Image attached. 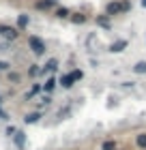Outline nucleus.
<instances>
[{
  "mask_svg": "<svg viewBox=\"0 0 146 150\" xmlns=\"http://www.w3.org/2000/svg\"><path fill=\"white\" fill-rule=\"evenodd\" d=\"M15 131H17L15 127H9V129H6V135H9V137H13V135H15Z\"/></svg>",
  "mask_w": 146,
  "mask_h": 150,
  "instance_id": "6ab92c4d",
  "label": "nucleus"
},
{
  "mask_svg": "<svg viewBox=\"0 0 146 150\" xmlns=\"http://www.w3.org/2000/svg\"><path fill=\"white\" fill-rule=\"evenodd\" d=\"M125 47H127V41H125V39H120V41H116V43H112V45H110V52L118 54V52H122Z\"/></svg>",
  "mask_w": 146,
  "mask_h": 150,
  "instance_id": "20e7f679",
  "label": "nucleus"
},
{
  "mask_svg": "<svg viewBox=\"0 0 146 150\" xmlns=\"http://www.w3.org/2000/svg\"><path fill=\"white\" fill-rule=\"evenodd\" d=\"M9 67H11L9 62H2V60H0V71H6V69H9Z\"/></svg>",
  "mask_w": 146,
  "mask_h": 150,
  "instance_id": "412c9836",
  "label": "nucleus"
},
{
  "mask_svg": "<svg viewBox=\"0 0 146 150\" xmlns=\"http://www.w3.org/2000/svg\"><path fill=\"white\" fill-rule=\"evenodd\" d=\"M39 118H41V114H39V112H34V114H28V116H26L24 122H26V125H34V122H37Z\"/></svg>",
  "mask_w": 146,
  "mask_h": 150,
  "instance_id": "0eeeda50",
  "label": "nucleus"
},
{
  "mask_svg": "<svg viewBox=\"0 0 146 150\" xmlns=\"http://www.w3.org/2000/svg\"><path fill=\"white\" fill-rule=\"evenodd\" d=\"M73 77H71V73H69V75H62V77H60V84H62V88H71L73 86Z\"/></svg>",
  "mask_w": 146,
  "mask_h": 150,
  "instance_id": "423d86ee",
  "label": "nucleus"
},
{
  "mask_svg": "<svg viewBox=\"0 0 146 150\" xmlns=\"http://www.w3.org/2000/svg\"><path fill=\"white\" fill-rule=\"evenodd\" d=\"M54 88H56V79H54V77H50V79H47L45 84H43V90H45V92H52Z\"/></svg>",
  "mask_w": 146,
  "mask_h": 150,
  "instance_id": "6e6552de",
  "label": "nucleus"
},
{
  "mask_svg": "<svg viewBox=\"0 0 146 150\" xmlns=\"http://www.w3.org/2000/svg\"><path fill=\"white\" fill-rule=\"evenodd\" d=\"M97 22H99V24L103 26V28H108V26H110V22H108V17H99V19H97Z\"/></svg>",
  "mask_w": 146,
  "mask_h": 150,
  "instance_id": "a211bd4d",
  "label": "nucleus"
},
{
  "mask_svg": "<svg viewBox=\"0 0 146 150\" xmlns=\"http://www.w3.org/2000/svg\"><path fill=\"white\" fill-rule=\"evenodd\" d=\"M56 67H58V60L52 58V60H47V62H45V67L41 69V73H45V71H56Z\"/></svg>",
  "mask_w": 146,
  "mask_h": 150,
  "instance_id": "39448f33",
  "label": "nucleus"
},
{
  "mask_svg": "<svg viewBox=\"0 0 146 150\" xmlns=\"http://www.w3.org/2000/svg\"><path fill=\"white\" fill-rule=\"evenodd\" d=\"M13 142H15V146L22 150V148H24V144H26V135H24L22 131H15V135H13Z\"/></svg>",
  "mask_w": 146,
  "mask_h": 150,
  "instance_id": "7ed1b4c3",
  "label": "nucleus"
},
{
  "mask_svg": "<svg viewBox=\"0 0 146 150\" xmlns=\"http://www.w3.org/2000/svg\"><path fill=\"white\" fill-rule=\"evenodd\" d=\"M39 73H41V69H39V67H37V64H34V67H32V69H30V75H39Z\"/></svg>",
  "mask_w": 146,
  "mask_h": 150,
  "instance_id": "aec40b11",
  "label": "nucleus"
},
{
  "mask_svg": "<svg viewBox=\"0 0 146 150\" xmlns=\"http://www.w3.org/2000/svg\"><path fill=\"white\" fill-rule=\"evenodd\" d=\"M52 4H56V0H41L37 6H39V9H50Z\"/></svg>",
  "mask_w": 146,
  "mask_h": 150,
  "instance_id": "9b49d317",
  "label": "nucleus"
},
{
  "mask_svg": "<svg viewBox=\"0 0 146 150\" xmlns=\"http://www.w3.org/2000/svg\"><path fill=\"white\" fill-rule=\"evenodd\" d=\"M26 26H28V15L22 13V15L17 17V28H26Z\"/></svg>",
  "mask_w": 146,
  "mask_h": 150,
  "instance_id": "1a4fd4ad",
  "label": "nucleus"
},
{
  "mask_svg": "<svg viewBox=\"0 0 146 150\" xmlns=\"http://www.w3.org/2000/svg\"><path fill=\"white\" fill-rule=\"evenodd\" d=\"M142 6H144V9H146V0H142Z\"/></svg>",
  "mask_w": 146,
  "mask_h": 150,
  "instance_id": "4be33fe9",
  "label": "nucleus"
},
{
  "mask_svg": "<svg viewBox=\"0 0 146 150\" xmlns=\"http://www.w3.org/2000/svg\"><path fill=\"white\" fill-rule=\"evenodd\" d=\"M56 15H58V17H67V15H69V9H58Z\"/></svg>",
  "mask_w": 146,
  "mask_h": 150,
  "instance_id": "f3484780",
  "label": "nucleus"
},
{
  "mask_svg": "<svg viewBox=\"0 0 146 150\" xmlns=\"http://www.w3.org/2000/svg\"><path fill=\"white\" fill-rule=\"evenodd\" d=\"M28 45H30V50L37 54V56H43L45 54V43L39 37H28Z\"/></svg>",
  "mask_w": 146,
  "mask_h": 150,
  "instance_id": "f257e3e1",
  "label": "nucleus"
},
{
  "mask_svg": "<svg viewBox=\"0 0 146 150\" xmlns=\"http://www.w3.org/2000/svg\"><path fill=\"white\" fill-rule=\"evenodd\" d=\"M103 150H116V144L114 142H105V144H103Z\"/></svg>",
  "mask_w": 146,
  "mask_h": 150,
  "instance_id": "4468645a",
  "label": "nucleus"
},
{
  "mask_svg": "<svg viewBox=\"0 0 146 150\" xmlns=\"http://www.w3.org/2000/svg\"><path fill=\"white\" fill-rule=\"evenodd\" d=\"M135 142H137V146H140V148H146V133H140Z\"/></svg>",
  "mask_w": 146,
  "mask_h": 150,
  "instance_id": "f8f14e48",
  "label": "nucleus"
},
{
  "mask_svg": "<svg viewBox=\"0 0 146 150\" xmlns=\"http://www.w3.org/2000/svg\"><path fill=\"white\" fill-rule=\"evenodd\" d=\"M71 77H73L75 81H78V79H82V77H84V73H82V71H73V73H71Z\"/></svg>",
  "mask_w": 146,
  "mask_h": 150,
  "instance_id": "dca6fc26",
  "label": "nucleus"
},
{
  "mask_svg": "<svg viewBox=\"0 0 146 150\" xmlns=\"http://www.w3.org/2000/svg\"><path fill=\"white\" fill-rule=\"evenodd\" d=\"M73 22H75V24H84L86 17H84V15H73Z\"/></svg>",
  "mask_w": 146,
  "mask_h": 150,
  "instance_id": "2eb2a0df",
  "label": "nucleus"
},
{
  "mask_svg": "<svg viewBox=\"0 0 146 150\" xmlns=\"http://www.w3.org/2000/svg\"><path fill=\"white\" fill-rule=\"evenodd\" d=\"M39 90H41V86H39V84H34V86L30 88V90H28V94H26V99H30V97H34V94H37Z\"/></svg>",
  "mask_w": 146,
  "mask_h": 150,
  "instance_id": "ddd939ff",
  "label": "nucleus"
},
{
  "mask_svg": "<svg viewBox=\"0 0 146 150\" xmlns=\"http://www.w3.org/2000/svg\"><path fill=\"white\" fill-rule=\"evenodd\" d=\"M129 9V2H110L108 4V15H116V13H120V11H127Z\"/></svg>",
  "mask_w": 146,
  "mask_h": 150,
  "instance_id": "f03ea898",
  "label": "nucleus"
},
{
  "mask_svg": "<svg viewBox=\"0 0 146 150\" xmlns=\"http://www.w3.org/2000/svg\"><path fill=\"white\" fill-rule=\"evenodd\" d=\"M133 71H135L137 75H144V73H146V62H144V60H142V62H137V64L133 67Z\"/></svg>",
  "mask_w": 146,
  "mask_h": 150,
  "instance_id": "9d476101",
  "label": "nucleus"
}]
</instances>
